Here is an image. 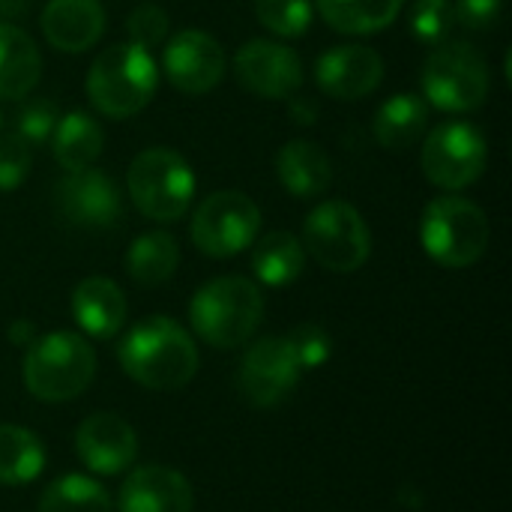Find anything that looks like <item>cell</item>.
I'll return each mask as SVG.
<instances>
[{"instance_id": "1", "label": "cell", "mask_w": 512, "mask_h": 512, "mask_svg": "<svg viewBox=\"0 0 512 512\" xmlns=\"http://www.w3.org/2000/svg\"><path fill=\"white\" fill-rule=\"evenodd\" d=\"M120 366L135 384L156 393H174L195 378L198 348L177 321L153 315L135 324L120 342Z\"/></svg>"}, {"instance_id": "2", "label": "cell", "mask_w": 512, "mask_h": 512, "mask_svg": "<svg viewBox=\"0 0 512 512\" xmlns=\"http://www.w3.org/2000/svg\"><path fill=\"white\" fill-rule=\"evenodd\" d=\"M156 84L159 69L153 54L135 42H117L90 63L87 99L99 114L126 120L150 105Z\"/></svg>"}, {"instance_id": "3", "label": "cell", "mask_w": 512, "mask_h": 512, "mask_svg": "<svg viewBox=\"0 0 512 512\" xmlns=\"http://www.w3.org/2000/svg\"><path fill=\"white\" fill-rule=\"evenodd\" d=\"M264 318V294L252 279L219 276L201 285L189 306L192 330L213 348H240Z\"/></svg>"}, {"instance_id": "4", "label": "cell", "mask_w": 512, "mask_h": 512, "mask_svg": "<svg viewBox=\"0 0 512 512\" xmlns=\"http://www.w3.org/2000/svg\"><path fill=\"white\" fill-rule=\"evenodd\" d=\"M96 375V351L78 333H48L27 345L24 387L39 402H72Z\"/></svg>"}, {"instance_id": "5", "label": "cell", "mask_w": 512, "mask_h": 512, "mask_svg": "<svg viewBox=\"0 0 512 512\" xmlns=\"http://www.w3.org/2000/svg\"><path fill=\"white\" fill-rule=\"evenodd\" d=\"M489 240L492 228L486 213L462 195L435 198L420 219V243L426 255L450 270L477 264L486 255Z\"/></svg>"}, {"instance_id": "6", "label": "cell", "mask_w": 512, "mask_h": 512, "mask_svg": "<svg viewBox=\"0 0 512 512\" xmlns=\"http://www.w3.org/2000/svg\"><path fill=\"white\" fill-rule=\"evenodd\" d=\"M126 186L141 216L153 222H177L192 204L195 174L180 153L168 147H150L132 159Z\"/></svg>"}, {"instance_id": "7", "label": "cell", "mask_w": 512, "mask_h": 512, "mask_svg": "<svg viewBox=\"0 0 512 512\" xmlns=\"http://www.w3.org/2000/svg\"><path fill=\"white\" fill-rule=\"evenodd\" d=\"M489 66L468 42H441L423 63V96L447 114L477 111L489 99Z\"/></svg>"}, {"instance_id": "8", "label": "cell", "mask_w": 512, "mask_h": 512, "mask_svg": "<svg viewBox=\"0 0 512 512\" xmlns=\"http://www.w3.org/2000/svg\"><path fill=\"white\" fill-rule=\"evenodd\" d=\"M303 249L330 273H354L372 255V231L348 201H324L303 222Z\"/></svg>"}, {"instance_id": "9", "label": "cell", "mask_w": 512, "mask_h": 512, "mask_svg": "<svg viewBox=\"0 0 512 512\" xmlns=\"http://www.w3.org/2000/svg\"><path fill=\"white\" fill-rule=\"evenodd\" d=\"M189 231H192V243L204 255L234 258L258 240L261 210L249 195L237 189L213 192L198 204Z\"/></svg>"}, {"instance_id": "10", "label": "cell", "mask_w": 512, "mask_h": 512, "mask_svg": "<svg viewBox=\"0 0 512 512\" xmlns=\"http://www.w3.org/2000/svg\"><path fill=\"white\" fill-rule=\"evenodd\" d=\"M420 162L429 183L447 192H459L483 177L489 162V147L474 123L447 120L429 132Z\"/></svg>"}, {"instance_id": "11", "label": "cell", "mask_w": 512, "mask_h": 512, "mask_svg": "<svg viewBox=\"0 0 512 512\" xmlns=\"http://www.w3.org/2000/svg\"><path fill=\"white\" fill-rule=\"evenodd\" d=\"M303 366L288 336H270L255 342L237 372L240 396L255 408H273L291 396L300 384Z\"/></svg>"}, {"instance_id": "12", "label": "cell", "mask_w": 512, "mask_h": 512, "mask_svg": "<svg viewBox=\"0 0 512 512\" xmlns=\"http://www.w3.org/2000/svg\"><path fill=\"white\" fill-rule=\"evenodd\" d=\"M234 75L261 99H291L303 84V63L285 42L249 39L234 57Z\"/></svg>"}, {"instance_id": "13", "label": "cell", "mask_w": 512, "mask_h": 512, "mask_svg": "<svg viewBox=\"0 0 512 512\" xmlns=\"http://www.w3.org/2000/svg\"><path fill=\"white\" fill-rule=\"evenodd\" d=\"M162 69L171 87H177L186 96H201L222 81L225 51L210 33L189 27L165 42Z\"/></svg>"}, {"instance_id": "14", "label": "cell", "mask_w": 512, "mask_h": 512, "mask_svg": "<svg viewBox=\"0 0 512 512\" xmlns=\"http://www.w3.org/2000/svg\"><path fill=\"white\" fill-rule=\"evenodd\" d=\"M54 201L63 219L78 228H111L123 210L117 183L96 168L69 171L57 183Z\"/></svg>"}, {"instance_id": "15", "label": "cell", "mask_w": 512, "mask_h": 512, "mask_svg": "<svg viewBox=\"0 0 512 512\" xmlns=\"http://www.w3.org/2000/svg\"><path fill=\"white\" fill-rule=\"evenodd\" d=\"M384 81V60L375 48L351 42V45H333L315 60V84L321 93L333 99H363L378 90Z\"/></svg>"}, {"instance_id": "16", "label": "cell", "mask_w": 512, "mask_h": 512, "mask_svg": "<svg viewBox=\"0 0 512 512\" xmlns=\"http://www.w3.org/2000/svg\"><path fill=\"white\" fill-rule=\"evenodd\" d=\"M75 450L81 462L105 477L126 471L138 456L135 429L117 414H93L75 432Z\"/></svg>"}, {"instance_id": "17", "label": "cell", "mask_w": 512, "mask_h": 512, "mask_svg": "<svg viewBox=\"0 0 512 512\" xmlns=\"http://www.w3.org/2000/svg\"><path fill=\"white\" fill-rule=\"evenodd\" d=\"M189 480L165 465H147L129 474L120 489V512H192Z\"/></svg>"}, {"instance_id": "18", "label": "cell", "mask_w": 512, "mask_h": 512, "mask_svg": "<svg viewBox=\"0 0 512 512\" xmlns=\"http://www.w3.org/2000/svg\"><path fill=\"white\" fill-rule=\"evenodd\" d=\"M39 24L51 48L81 54L105 33V9L99 0H48Z\"/></svg>"}, {"instance_id": "19", "label": "cell", "mask_w": 512, "mask_h": 512, "mask_svg": "<svg viewBox=\"0 0 512 512\" xmlns=\"http://www.w3.org/2000/svg\"><path fill=\"white\" fill-rule=\"evenodd\" d=\"M72 315L87 336L111 339L126 324V297L117 282L105 276H90L72 291Z\"/></svg>"}, {"instance_id": "20", "label": "cell", "mask_w": 512, "mask_h": 512, "mask_svg": "<svg viewBox=\"0 0 512 512\" xmlns=\"http://www.w3.org/2000/svg\"><path fill=\"white\" fill-rule=\"evenodd\" d=\"M276 174L294 198H318L333 183L330 156L306 138H294L276 153Z\"/></svg>"}, {"instance_id": "21", "label": "cell", "mask_w": 512, "mask_h": 512, "mask_svg": "<svg viewBox=\"0 0 512 512\" xmlns=\"http://www.w3.org/2000/svg\"><path fill=\"white\" fill-rule=\"evenodd\" d=\"M42 75L36 42L18 24H0V99H24Z\"/></svg>"}, {"instance_id": "22", "label": "cell", "mask_w": 512, "mask_h": 512, "mask_svg": "<svg viewBox=\"0 0 512 512\" xmlns=\"http://www.w3.org/2000/svg\"><path fill=\"white\" fill-rule=\"evenodd\" d=\"M102 147H105V132L99 126V120L87 111L63 114L51 132V153L66 174L93 168Z\"/></svg>"}, {"instance_id": "23", "label": "cell", "mask_w": 512, "mask_h": 512, "mask_svg": "<svg viewBox=\"0 0 512 512\" xmlns=\"http://www.w3.org/2000/svg\"><path fill=\"white\" fill-rule=\"evenodd\" d=\"M429 126V105L417 93H396L390 96L372 123V132L381 147L387 150H408L414 147Z\"/></svg>"}, {"instance_id": "24", "label": "cell", "mask_w": 512, "mask_h": 512, "mask_svg": "<svg viewBox=\"0 0 512 512\" xmlns=\"http://www.w3.org/2000/svg\"><path fill=\"white\" fill-rule=\"evenodd\" d=\"M306 249L291 231H270L252 243V273L267 288H285L303 276Z\"/></svg>"}, {"instance_id": "25", "label": "cell", "mask_w": 512, "mask_h": 512, "mask_svg": "<svg viewBox=\"0 0 512 512\" xmlns=\"http://www.w3.org/2000/svg\"><path fill=\"white\" fill-rule=\"evenodd\" d=\"M180 264V246L168 231H147L126 252V273L144 288L165 285Z\"/></svg>"}, {"instance_id": "26", "label": "cell", "mask_w": 512, "mask_h": 512, "mask_svg": "<svg viewBox=\"0 0 512 512\" xmlns=\"http://www.w3.org/2000/svg\"><path fill=\"white\" fill-rule=\"evenodd\" d=\"M405 0H318L321 18L351 36H369L390 27Z\"/></svg>"}, {"instance_id": "27", "label": "cell", "mask_w": 512, "mask_h": 512, "mask_svg": "<svg viewBox=\"0 0 512 512\" xmlns=\"http://www.w3.org/2000/svg\"><path fill=\"white\" fill-rule=\"evenodd\" d=\"M45 468L42 441L21 426H0V486H24Z\"/></svg>"}, {"instance_id": "28", "label": "cell", "mask_w": 512, "mask_h": 512, "mask_svg": "<svg viewBox=\"0 0 512 512\" xmlns=\"http://www.w3.org/2000/svg\"><path fill=\"white\" fill-rule=\"evenodd\" d=\"M39 512H111V498L96 480L69 474L42 492Z\"/></svg>"}, {"instance_id": "29", "label": "cell", "mask_w": 512, "mask_h": 512, "mask_svg": "<svg viewBox=\"0 0 512 512\" xmlns=\"http://www.w3.org/2000/svg\"><path fill=\"white\" fill-rule=\"evenodd\" d=\"M255 15L276 36L294 39L309 30L315 9L312 0H255Z\"/></svg>"}, {"instance_id": "30", "label": "cell", "mask_w": 512, "mask_h": 512, "mask_svg": "<svg viewBox=\"0 0 512 512\" xmlns=\"http://www.w3.org/2000/svg\"><path fill=\"white\" fill-rule=\"evenodd\" d=\"M411 33L423 42V45H441L450 39L456 21V9L453 0H414L411 6Z\"/></svg>"}, {"instance_id": "31", "label": "cell", "mask_w": 512, "mask_h": 512, "mask_svg": "<svg viewBox=\"0 0 512 512\" xmlns=\"http://www.w3.org/2000/svg\"><path fill=\"white\" fill-rule=\"evenodd\" d=\"M168 15L162 6L156 3H141L129 12L126 18V33H129V42L141 45V48H159L168 36Z\"/></svg>"}, {"instance_id": "32", "label": "cell", "mask_w": 512, "mask_h": 512, "mask_svg": "<svg viewBox=\"0 0 512 512\" xmlns=\"http://www.w3.org/2000/svg\"><path fill=\"white\" fill-rule=\"evenodd\" d=\"M30 162H33V147L21 135L15 132L0 135V192L18 189L30 171Z\"/></svg>"}, {"instance_id": "33", "label": "cell", "mask_w": 512, "mask_h": 512, "mask_svg": "<svg viewBox=\"0 0 512 512\" xmlns=\"http://www.w3.org/2000/svg\"><path fill=\"white\" fill-rule=\"evenodd\" d=\"M57 120H60V114H57V105L51 99H33L21 108L18 123H15V135H21L30 147H39V144L51 141Z\"/></svg>"}, {"instance_id": "34", "label": "cell", "mask_w": 512, "mask_h": 512, "mask_svg": "<svg viewBox=\"0 0 512 512\" xmlns=\"http://www.w3.org/2000/svg\"><path fill=\"white\" fill-rule=\"evenodd\" d=\"M288 339H291V345H294L297 360H300L303 369H315V366H321V363L330 360L333 342H330L327 330H321L318 324H303Z\"/></svg>"}, {"instance_id": "35", "label": "cell", "mask_w": 512, "mask_h": 512, "mask_svg": "<svg viewBox=\"0 0 512 512\" xmlns=\"http://www.w3.org/2000/svg\"><path fill=\"white\" fill-rule=\"evenodd\" d=\"M456 21L468 30H489L498 24L504 12V0H456Z\"/></svg>"}, {"instance_id": "36", "label": "cell", "mask_w": 512, "mask_h": 512, "mask_svg": "<svg viewBox=\"0 0 512 512\" xmlns=\"http://www.w3.org/2000/svg\"><path fill=\"white\" fill-rule=\"evenodd\" d=\"M27 12V0H0V24H15Z\"/></svg>"}, {"instance_id": "37", "label": "cell", "mask_w": 512, "mask_h": 512, "mask_svg": "<svg viewBox=\"0 0 512 512\" xmlns=\"http://www.w3.org/2000/svg\"><path fill=\"white\" fill-rule=\"evenodd\" d=\"M291 114L297 117V123H303V126H309V123H315V105L312 102H306V99H294L291 96Z\"/></svg>"}, {"instance_id": "38", "label": "cell", "mask_w": 512, "mask_h": 512, "mask_svg": "<svg viewBox=\"0 0 512 512\" xmlns=\"http://www.w3.org/2000/svg\"><path fill=\"white\" fill-rule=\"evenodd\" d=\"M9 339H12V342H18V345H30V342H33V324H27V321H15V324L9 327Z\"/></svg>"}]
</instances>
